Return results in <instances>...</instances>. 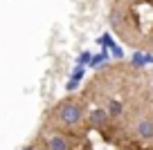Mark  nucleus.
I'll list each match as a JSON object with an SVG mask.
<instances>
[{"mask_svg":"<svg viewBox=\"0 0 153 150\" xmlns=\"http://www.w3.org/2000/svg\"><path fill=\"white\" fill-rule=\"evenodd\" d=\"M86 105L76 99H63L48 112V121L50 126H54V130H70L76 128L79 123L86 119Z\"/></svg>","mask_w":153,"mask_h":150,"instance_id":"nucleus-1","label":"nucleus"},{"mask_svg":"<svg viewBox=\"0 0 153 150\" xmlns=\"http://www.w3.org/2000/svg\"><path fill=\"white\" fill-rule=\"evenodd\" d=\"M86 117L90 119V123H92L95 128H104L106 123L110 121V117L106 114V110H104V108H97V110H92V112H90V114H86Z\"/></svg>","mask_w":153,"mask_h":150,"instance_id":"nucleus-4","label":"nucleus"},{"mask_svg":"<svg viewBox=\"0 0 153 150\" xmlns=\"http://www.w3.org/2000/svg\"><path fill=\"white\" fill-rule=\"evenodd\" d=\"M131 2H146V0H131Z\"/></svg>","mask_w":153,"mask_h":150,"instance_id":"nucleus-5","label":"nucleus"},{"mask_svg":"<svg viewBox=\"0 0 153 150\" xmlns=\"http://www.w3.org/2000/svg\"><path fill=\"white\" fill-rule=\"evenodd\" d=\"M45 150H72V143L68 139V135H63L61 130H50L45 135V143H43Z\"/></svg>","mask_w":153,"mask_h":150,"instance_id":"nucleus-3","label":"nucleus"},{"mask_svg":"<svg viewBox=\"0 0 153 150\" xmlns=\"http://www.w3.org/2000/svg\"><path fill=\"white\" fill-rule=\"evenodd\" d=\"M131 135L135 137L137 141H153V117L151 114H135L133 121H131Z\"/></svg>","mask_w":153,"mask_h":150,"instance_id":"nucleus-2","label":"nucleus"},{"mask_svg":"<svg viewBox=\"0 0 153 150\" xmlns=\"http://www.w3.org/2000/svg\"><path fill=\"white\" fill-rule=\"evenodd\" d=\"M34 150H45V148H43V146H38V148H34Z\"/></svg>","mask_w":153,"mask_h":150,"instance_id":"nucleus-6","label":"nucleus"}]
</instances>
